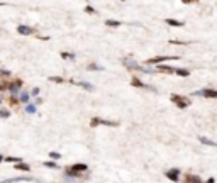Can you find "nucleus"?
<instances>
[{
  "label": "nucleus",
  "mask_w": 217,
  "mask_h": 183,
  "mask_svg": "<svg viewBox=\"0 0 217 183\" xmlns=\"http://www.w3.org/2000/svg\"><path fill=\"white\" fill-rule=\"evenodd\" d=\"M193 95H199V97H209V98H217V90H199V92H193Z\"/></svg>",
  "instance_id": "1"
},
{
  "label": "nucleus",
  "mask_w": 217,
  "mask_h": 183,
  "mask_svg": "<svg viewBox=\"0 0 217 183\" xmlns=\"http://www.w3.org/2000/svg\"><path fill=\"white\" fill-rule=\"evenodd\" d=\"M171 100H173V102L176 103L180 109H185V107H188V103H190V102H188V98H183V97H180V95H173Z\"/></svg>",
  "instance_id": "2"
},
{
  "label": "nucleus",
  "mask_w": 217,
  "mask_h": 183,
  "mask_svg": "<svg viewBox=\"0 0 217 183\" xmlns=\"http://www.w3.org/2000/svg\"><path fill=\"white\" fill-rule=\"evenodd\" d=\"M85 170H87V166H85V165H80V163H78V165H73L71 168H70L68 173L71 175V176H77V173H81V171H85Z\"/></svg>",
  "instance_id": "3"
},
{
  "label": "nucleus",
  "mask_w": 217,
  "mask_h": 183,
  "mask_svg": "<svg viewBox=\"0 0 217 183\" xmlns=\"http://www.w3.org/2000/svg\"><path fill=\"white\" fill-rule=\"evenodd\" d=\"M168 60H176L175 56H158V58H153V60H149L148 63L154 64V63H161V61H168Z\"/></svg>",
  "instance_id": "4"
},
{
  "label": "nucleus",
  "mask_w": 217,
  "mask_h": 183,
  "mask_svg": "<svg viewBox=\"0 0 217 183\" xmlns=\"http://www.w3.org/2000/svg\"><path fill=\"white\" fill-rule=\"evenodd\" d=\"M178 175H180V171L178 170H170L168 171V173H166V176H168V178L170 180H173V181H178Z\"/></svg>",
  "instance_id": "5"
},
{
  "label": "nucleus",
  "mask_w": 217,
  "mask_h": 183,
  "mask_svg": "<svg viewBox=\"0 0 217 183\" xmlns=\"http://www.w3.org/2000/svg\"><path fill=\"white\" fill-rule=\"evenodd\" d=\"M185 181L187 183H202V180L199 176H195V175H188L187 178H185Z\"/></svg>",
  "instance_id": "6"
},
{
  "label": "nucleus",
  "mask_w": 217,
  "mask_h": 183,
  "mask_svg": "<svg viewBox=\"0 0 217 183\" xmlns=\"http://www.w3.org/2000/svg\"><path fill=\"white\" fill-rule=\"evenodd\" d=\"M158 70H159V71H165V73H175L176 71V70L170 68V66H158Z\"/></svg>",
  "instance_id": "7"
},
{
  "label": "nucleus",
  "mask_w": 217,
  "mask_h": 183,
  "mask_svg": "<svg viewBox=\"0 0 217 183\" xmlns=\"http://www.w3.org/2000/svg\"><path fill=\"white\" fill-rule=\"evenodd\" d=\"M19 32H21V34H31V32H32V29H31V27L21 26V27H19Z\"/></svg>",
  "instance_id": "8"
},
{
  "label": "nucleus",
  "mask_w": 217,
  "mask_h": 183,
  "mask_svg": "<svg viewBox=\"0 0 217 183\" xmlns=\"http://www.w3.org/2000/svg\"><path fill=\"white\" fill-rule=\"evenodd\" d=\"M166 24H170V26H176V27L183 26L182 22H178V21H173V19H166Z\"/></svg>",
  "instance_id": "9"
},
{
  "label": "nucleus",
  "mask_w": 217,
  "mask_h": 183,
  "mask_svg": "<svg viewBox=\"0 0 217 183\" xmlns=\"http://www.w3.org/2000/svg\"><path fill=\"white\" fill-rule=\"evenodd\" d=\"M200 141L207 146H217V142H214V141H210V139H205V137H200Z\"/></svg>",
  "instance_id": "10"
},
{
  "label": "nucleus",
  "mask_w": 217,
  "mask_h": 183,
  "mask_svg": "<svg viewBox=\"0 0 217 183\" xmlns=\"http://www.w3.org/2000/svg\"><path fill=\"white\" fill-rule=\"evenodd\" d=\"M132 85H134V87H143V88H148V85H144V83H141V81L137 80V78H134V80H132Z\"/></svg>",
  "instance_id": "11"
},
{
  "label": "nucleus",
  "mask_w": 217,
  "mask_h": 183,
  "mask_svg": "<svg viewBox=\"0 0 217 183\" xmlns=\"http://www.w3.org/2000/svg\"><path fill=\"white\" fill-rule=\"evenodd\" d=\"M176 75H182V77H188V70H176Z\"/></svg>",
  "instance_id": "12"
},
{
  "label": "nucleus",
  "mask_w": 217,
  "mask_h": 183,
  "mask_svg": "<svg viewBox=\"0 0 217 183\" xmlns=\"http://www.w3.org/2000/svg\"><path fill=\"white\" fill-rule=\"evenodd\" d=\"M107 26H112V27H117V26H119V22H115V21H107Z\"/></svg>",
  "instance_id": "13"
},
{
  "label": "nucleus",
  "mask_w": 217,
  "mask_h": 183,
  "mask_svg": "<svg viewBox=\"0 0 217 183\" xmlns=\"http://www.w3.org/2000/svg\"><path fill=\"white\" fill-rule=\"evenodd\" d=\"M17 168H19V170H24V171H29V166H27V165H19Z\"/></svg>",
  "instance_id": "14"
},
{
  "label": "nucleus",
  "mask_w": 217,
  "mask_h": 183,
  "mask_svg": "<svg viewBox=\"0 0 217 183\" xmlns=\"http://www.w3.org/2000/svg\"><path fill=\"white\" fill-rule=\"evenodd\" d=\"M51 80H53V81H56V83H61V81H63V78H60V77H53Z\"/></svg>",
  "instance_id": "15"
},
{
  "label": "nucleus",
  "mask_w": 217,
  "mask_h": 183,
  "mask_svg": "<svg viewBox=\"0 0 217 183\" xmlns=\"http://www.w3.org/2000/svg\"><path fill=\"white\" fill-rule=\"evenodd\" d=\"M7 161H15V163H17V161H21V158H9V159H7Z\"/></svg>",
  "instance_id": "16"
},
{
  "label": "nucleus",
  "mask_w": 217,
  "mask_h": 183,
  "mask_svg": "<svg viewBox=\"0 0 217 183\" xmlns=\"http://www.w3.org/2000/svg\"><path fill=\"white\" fill-rule=\"evenodd\" d=\"M7 115H9V114H7L5 110H2V112H0V117H7Z\"/></svg>",
  "instance_id": "17"
},
{
  "label": "nucleus",
  "mask_w": 217,
  "mask_h": 183,
  "mask_svg": "<svg viewBox=\"0 0 217 183\" xmlns=\"http://www.w3.org/2000/svg\"><path fill=\"white\" fill-rule=\"evenodd\" d=\"M207 183H214V180H212V178H210V180H209V181H207Z\"/></svg>",
  "instance_id": "18"
},
{
  "label": "nucleus",
  "mask_w": 217,
  "mask_h": 183,
  "mask_svg": "<svg viewBox=\"0 0 217 183\" xmlns=\"http://www.w3.org/2000/svg\"><path fill=\"white\" fill-rule=\"evenodd\" d=\"M2 159H4V158H2V156H0V161H2Z\"/></svg>",
  "instance_id": "19"
}]
</instances>
